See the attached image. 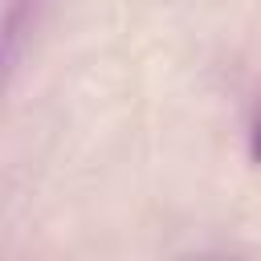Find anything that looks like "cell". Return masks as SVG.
I'll return each mask as SVG.
<instances>
[{
  "label": "cell",
  "instance_id": "6da1fadb",
  "mask_svg": "<svg viewBox=\"0 0 261 261\" xmlns=\"http://www.w3.org/2000/svg\"><path fill=\"white\" fill-rule=\"evenodd\" d=\"M249 159L261 167V110L253 114V126H249Z\"/></svg>",
  "mask_w": 261,
  "mask_h": 261
}]
</instances>
